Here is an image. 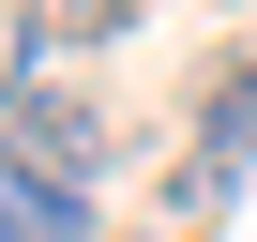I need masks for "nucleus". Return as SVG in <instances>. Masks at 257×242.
<instances>
[{"instance_id":"1","label":"nucleus","mask_w":257,"mask_h":242,"mask_svg":"<svg viewBox=\"0 0 257 242\" xmlns=\"http://www.w3.org/2000/svg\"><path fill=\"white\" fill-rule=\"evenodd\" d=\"M0 152L46 167V182H91V167L121 152V121H91L76 91H46V76H31V91H0Z\"/></svg>"},{"instance_id":"2","label":"nucleus","mask_w":257,"mask_h":242,"mask_svg":"<svg viewBox=\"0 0 257 242\" xmlns=\"http://www.w3.org/2000/svg\"><path fill=\"white\" fill-rule=\"evenodd\" d=\"M152 0H16V61L46 76V61H76V46H121Z\"/></svg>"},{"instance_id":"3","label":"nucleus","mask_w":257,"mask_h":242,"mask_svg":"<svg viewBox=\"0 0 257 242\" xmlns=\"http://www.w3.org/2000/svg\"><path fill=\"white\" fill-rule=\"evenodd\" d=\"M197 167H227V182L257 167V61H227V76L197 91Z\"/></svg>"},{"instance_id":"4","label":"nucleus","mask_w":257,"mask_h":242,"mask_svg":"<svg viewBox=\"0 0 257 242\" xmlns=\"http://www.w3.org/2000/svg\"><path fill=\"white\" fill-rule=\"evenodd\" d=\"M0 242H91V212H76V182H46V197H16V152H0Z\"/></svg>"}]
</instances>
